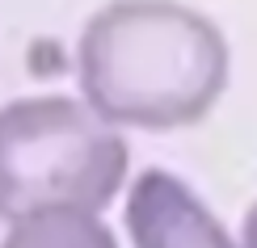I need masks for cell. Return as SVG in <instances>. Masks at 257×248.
<instances>
[{"instance_id": "obj_4", "label": "cell", "mask_w": 257, "mask_h": 248, "mask_svg": "<svg viewBox=\"0 0 257 248\" xmlns=\"http://www.w3.org/2000/svg\"><path fill=\"white\" fill-rule=\"evenodd\" d=\"M0 248H118V240L101 223L97 210L42 206L5 223Z\"/></svg>"}, {"instance_id": "obj_3", "label": "cell", "mask_w": 257, "mask_h": 248, "mask_svg": "<svg viewBox=\"0 0 257 248\" xmlns=\"http://www.w3.org/2000/svg\"><path fill=\"white\" fill-rule=\"evenodd\" d=\"M126 235L135 248H240L198 193L165 168H144L126 193Z\"/></svg>"}, {"instance_id": "obj_2", "label": "cell", "mask_w": 257, "mask_h": 248, "mask_svg": "<svg viewBox=\"0 0 257 248\" xmlns=\"http://www.w3.org/2000/svg\"><path fill=\"white\" fill-rule=\"evenodd\" d=\"M126 139L63 93L0 105V223L42 206L105 210L126 181Z\"/></svg>"}, {"instance_id": "obj_5", "label": "cell", "mask_w": 257, "mask_h": 248, "mask_svg": "<svg viewBox=\"0 0 257 248\" xmlns=\"http://www.w3.org/2000/svg\"><path fill=\"white\" fill-rule=\"evenodd\" d=\"M240 248H257V202L244 214V231H240Z\"/></svg>"}, {"instance_id": "obj_1", "label": "cell", "mask_w": 257, "mask_h": 248, "mask_svg": "<svg viewBox=\"0 0 257 248\" xmlns=\"http://www.w3.org/2000/svg\"><path fill=\"white\" fill-rule=\"evenodd\" d=\"M80 101L110 126L173 131L211 114L228 84L219 26L177 0H110L76 42Z\"/></svg>"}]
</instances>
